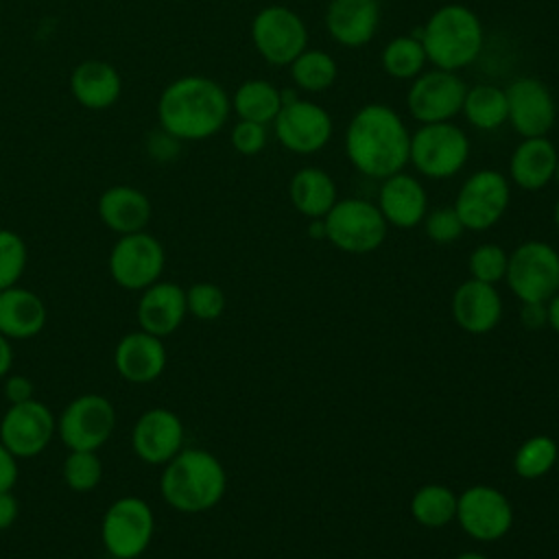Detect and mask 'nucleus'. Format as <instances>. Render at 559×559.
I'll return each instance as SVG.
<instances>
[{"instance_id":"obj_1","label":"nucleus","mask_w":559,"mask_h":559,"mask_svg":"<svg viewBox=\"0 0 559 559\" xmlns=\"http://www.w3.org/2000/svg\"><path fill=\"white\" fill-rule=\"evenodd\" d=\"M411 131L386 103L362 105L345 127V155L369 179H386L408 164Z\"/></svg>"},{"instance_id":"obj_2","label":"nucleus","mask_w":559,"mask_h":559,"mask_svg":"<svg viewBox=\"0 0 559 559\" xmlns=\"http://www.w3.org/2000/svg\"><path fill=\"white\" fill-rule=\"evenodd\" d=\"M231 114L225 87L201 74H188L168 83L157 100L159 127L179 142L216 135Z\"/></svg>"},{"instance_id":"obj_3","label":"nucleus","mask_w":559,"mask_h":559,"mask_svg":"<svg viewBox=\"0 0 559 559\" xmlns=\"http://www.w3.org/2000/svg\"><path fill=\"white\" fill-rule=\"evenodd\" d=\"M159 491L168 507L179 513H203L214 509L227 491L223 463L203 448H183L162 472Z\"/></svg>"},{"instance_id":"obj_4","label":"nucleus","mask_w":559,"mask_h":559,"mask_svg":"<svg viewBox=\"0 0 559 559\" xmlns=\"http://www.w3.org/2000/svg\"><path fill=\"white\" fill-rule=\"evenodd\" d=\"M415 35L421 39L428 63L450 72L472 66L485 46L480 17L461 2H448L435 9Z\"/></svg>"},{"instance_id":"obj_5","label":"nucleus","mask_w":559,"mask_h":559,"mask_svg":"<svg viewBox=\"0 0 559 559\" xmlns=\"http://www.w3.org/2000/svg\"><path fill=\"white\" fill-rule=\"evenodd\" d=\"M469 153L472 144L467 133L452 120L419 124L411 133L408 164L426 179L441 181L459 175Z\"/></svg>"},{"instance_id":"obj_6","label":"nucleus","mask_w":559,"mask_h":559,"mask_svg":"<svg viewBox=\"0 0 559 559\" xmlns=\"http://www.w3.org/2000/svg\"><path fill=\"white\" fill-rule=\"evenodd\" d=\"M325 240L354 255L376 251L386 238V221L376 203L358 197L338 199L323 216Z\"/></svg>"},{"instance_id":"obj_7","label":"nucleus","mask_w":559,"mask_h":559,"mask_svg":"<svg viewBox=\"0 0 559 559\" xmlns=\"http://www.w3.org/2000/svg\"><path fill=\"white\" fill-rule=\"evenodd\" d=\"M504 280L522 304H546L559 293V251L544 240L518 245L509 253Z\"/></svg>"},{"instance_id":"obj_8","label":"nucleus","mask_w":559,"mask_h":559,"mask_svg":"<svg viewBox=\"0 0 559 559\" xmlns=\"http://www.w3.org/2000/svg\"><path fill=\"white\" fill-rule=\"evenodd\" d=\"M155 533V515L146 500L122 496L114 500L100 522V539L114 559H138L146 552Z\"/></svg>"},{"instance_id":"obj_9","label":"nucleus","mask_w":559,"mask_h":559,"mask_svg":"<svg viewBox=\"0 0 559 559\" xmlns=\"http://www.w3.org/2000/svg\"><path fill=\"white\" fill-rule=\"evenodd\" d=\"M251 44L271 66H290L308 48V26L304 17L284 7H262L251 20Z\"/></svg>"},{"instance_id":"obj_10","label":"nucleus","mask_w":559,"mask_h":559,"mask_svg":"<svg viewBox=\"0 0 559 559\" xmlns=\"http://www.w3.org/2000/svg\"><path fill=\"white\" fill-rule=\"evenodd\" d=\"M511 201V181L496 168L474 170L459 188L454 210L469 231L491 229L507 212Z\"/></svg>"},{"instance_id":"obj_11","label":"nucleus","mask_w":559,"mask_h":559,"mask_svg":"<svg viewBox=\"0 0 559 559\" xmlns=\"http://www.w3.org/2000/svg\"><path fill=\"white\" fill-rule=\"evenodd\" d=\"M116 428V408L100 393H83L66 404L57 419V435L68 450L98 452Z\"/></svg>"},{"instance_id":"obj_12","label":"nucleus","mask_w":559,"mask_h":559,"mask_svg":"<svg viewBox=\"0 0 559 559\" xmlns=\"http://www.w3.org/2000/svg\"><path fill=\"white\" fill-rule=\"evenodd\" d=\"M277 142L297 155H312L325 148L334 135V120L330 111L304 96L284 103L273 120Z\"/></svg>"},{"instance_id":"obj_13","label":"nucleus","mask_w":559,"mask_h":559,"mask_svg":"<svg viewBox=\"0 0 559 559\" xmlns=\"http://www.w3.org/2000/svg\"><path fill=\"white\" fill-rule=\"evenodd\" d=\"M166 253L162 242L148 231L120 236L109 251V275L124 290H144L155 284L164 271Z\"/></svg>"},{"instance_id":"obj_14","label":"nucleus","mask_w":559,"mask_h":559,"mask_svg":"<svg viewBox=\"0 0 559 559\" xmlns=\"http://www.w3.org/2000/svg\"><path fill=\"white\" fill-rule=\"evenodd\" d=\"M467 85L459 72L450 70H424L411 81L406 92V109L419 124L448 122L461 114Z\"/></svg>"},{"instance_id":"obj_15","label":"nucleus","mask_w":559,"mask_h":559,"mask_svg":"<svg viewBox=\"0 0 559 559\" xmlns=\"http://www.w3.org/2000/svg\"><path fill=\"white\" fill-rule=\"evenodd\" d=\"M454 520L472 539L498 542L513 526V507L500 489L474 485L459 496Z\"/></svg>"},{"instance_id":"obj_16","label":"nucleus","mask_w":559,"mask_h":559,"mask_svg":"<svg viewBox=\"0 0 559 559\" xmlns=\"http://www.w3.org/2000/svg\"><path fill=\"white\" fill-rule=\"evenodd\" d=\"M57 435V419L52 411L39 402L28 400L9 404L0 419V441L17 456L31 459L41 454Z\"/></svg>"},{"instance_id":"obj_17","label":"nucleus","mask_w":559,"mask_h":559,"mask_svg":"<svg viewBox=\"0 0 559 559\" xmlns=\"http://www.w3.org/2000/svg\"><path fill=\"white\" fill-rule=\"evenodd\" d=\"M507 122L520 138L548 135L557 120V105L550 87L535 76H520L504 90Z\"/></svg>"},{"instance_id":"obj_18","label":"nucleus","mask_w":559,"mask_h":559,"mask_svg":"<svg viewBox=\"0 0 559 559\" xmlns=\"http://www.w3.org/2000/svg\"><path fill=\"white\" fill-rule=\"evenodd\" d=\"M183 421L170 408L144 411L131 428V450L146 465H166L183 450Z\"/></svg>"},{"instance_id":"obj_19","label":"nucleus","mask_w":559,"mask_h":559,"mask_svg":"<svg viewBox=\"0 0 559 559\" xmlns=\"http://www.w3.org/2000/svg\"><path fill=\"white\" fill-rule=\"evenodd\" d=\"M166 360L168 354L162 338L144 330L124 334L114 349V367L131 384L155 382L164 373Z\"/></svg>"},{"instance_id":"obj_20","label":"nucleus","mask_w":559,"mask_h":559,"mask_svg":"<svg viewBox=\"0 0 559 559\" xmlns=\"http://www.w3.org/2000/svg\"><path fill=\"white\" fill-rule=\"evenodd\" d=\"M325 31L343 48L367 46L380 26L378 0H330L325 7Z\"/></svg>"},{"instance_id":"obj_21","label":"nucleus","mask_w":559,"mask_h":559,"mask_svg":"<svg viewBox=\"0 0 559 559\" xmlns=\"http://www.w3.org/2000/svg\"><path fill=\"white\" fill-rule=\"evenodd\" d=\"M376 205L386 225L411 229L417 227L428 214V192L417 177L402 170L382 179Z\"/></svg>"},{"instance_id":"obj_22","label":"nucleus","mask_w":559,"mask_h":559,"mask_svg":"<svg viewBox=\"0 0 559 559\" xmlns=\"http://www.w3.org/2000/svg\"><path fill=\"white\" fill-rule=\"evenodd\" d=\"M454 323L469 334H487L502 319V297L493 284L467 280L452 295Z\"/></svg>"},{"instance_id":"obj_23","label":"nucleus","mask_w":559,"mask_h":559,"mask_svg":"<svg viewBox=\"0 0 559 559\" xmlns=\"http://www.w3.org/2000/svg\"><path fill=\"white\" fill-rule=\"evenodd\" d=\"M188 314L186 306V290L175 282L157 280L148 288L142 290L138 301V323L140 330L155 334L159 338L179 330Z\"/></svg>"},{"instance_id":"obj_24","label":"nucleus","mask_w":559,"mask_h":559,"mask_svg":"<svg viewBox=\"0 0 559 559\" xmlns=\"http://www.w3.org/2000/svg\"><path fill=\"white\" fill-rule=\"evenodd\" d=\"M557 157V146L548 135L522 138L509 157V181L528 192L542 190L552 181Z\"/></svg>"},{"instance_id":"obj_25","label":"nucleus","mask_w":559,"mask_h":559,"mask_svg":"<svg viewBox=\"0 0 559 559\" xmlns=\"http://www.w3.org/2000/svg\"><path fill=\"white\" fill-rule=\"evenodd\" d=\"M70 92L74 100L92 111L109 109L122 94L120 72L98 59L81 61L70 74Z\"/></svg>"},{"instance_id":"obj_26","label":"nucleus","mask_w":559,"mask_h":559,"mask_svg":"<svg viewBox=\"0 0 559 559\" xmlns=\"http://www.w3.org/2000/svg\"><path fill=\"white\" fill-rule=\"evenodd\" d=\"M98 218L105 227L118 236L142 231L151 221V201L148 197L133 186H111L107 188L96 203Z\"/></svg>"},{"instance_id":"obj_27","label":"nucleus","mask_w":559,"mask_h":559,"mask_svg":"<svg viewBox=\"0 0 559 559\" xmlns=\"http://www.w3.org/2000/svg\"><path fill=\"white\" fill-rule=\"evenodd\" d=\"M48 312L39 295L28 288L11 286L0 290V334L9 341L37 336L46 325Z\"/></svg>"},{"instance_id":"obj_28","label":"nucleus","mask_w":559,"mask_h":559,"mask_svg":"<svg viewBox=\"0 0 559 559\" xmlns=\"http://www.w3.org/2000/svg\"><path fill=\"white\" fill-rule=\"evenodd\" d=\"M288 199L306 218H323L338 201L336 181L319 166H304L288 181Z\"/></svg>"},{"instance_id":"obj_29","label":"nucleus","mask_w":559,"mask_h":559,"mask_svg":"<svg viewBox=\"0 0 559 559\" xmlns=\"http://www.w3.org/2000/svg\"><path fill=\"white\" fill-rule=\"evenodd\" d=\"M229 100L238 120L273 124L282 109V90L266 79H247Z\"/></svg>"},{"instance_id":"obj_30","label":"nucleus","mask_w":559,"mask_h":559,"mask_svg":"<svg viewBox=\"0 0 559 559\" xmlns=\"http://www.w3.org/2000/svg\"><path fill=\"white\" fill-rule=\"evenodd\" d=\"M461 114L478 131H496L507 122V94L491 83L467 87Z\"/></svg>"},{"instance_id":"obj_31","label":"nucleus","mask_w":559,"mask_h":559,"mask_svg":"<svg viewBox=\"0 0 559 559\" xmlns=\"http://www.w3.org/2000/svg\"><path fill=\"white\" fill-rule=\"evenodd\" d=\"M288 72L299 92L321 94L336 83L338 63L330 52L321 48H306L290 61Z\"/></svg>"},{"instance_id":"obj_32","label":"nucleus","mask_w":559,"mask_h":559,"mask_svg":"<svg viewBox=\"0 0 559 559\" xmlns=\"http://www.w3.org/2000/svg\"><path fill=\"white\" fill-rule=\"evenodd\" d=\"M456 502L459 496L450 487L441 483H428L413 493L411 515L426 528H441L456 518Z\"/></svg>"},{"instance_id":"obj_33","label":"nucleus","mask_w":559,"mask_h":559,"mask_svg":"<svg viewBox=\"0 0 559 559\" xmlns=\"http://www.w3.org/2000/svg\"><path fill=\"white\" fill-rule=\"evenodd\" d=\"M426 50L415 33L389 39L380 52L382 70L397 81H413L426 70Z\"/></svg>"},{"instance_id":"obj_34","label":"nucleus","mask_w":559,"mask_h":559,"mask_svg":"<svg viewBox=\"0 0 559 559\" xmlns=\"http://www.w3.org/2000/svg\"><path fill=\"white\" fill-rule=\"evenodd\" d=\"M559 456L557 441L548 435H533L520 443L513 454V469L524 480H535L546 476Z\"/></svg>"},{"instance_id":"obj_35","label":"nucleus","mask_w":559,"mask_h":559,"mask_svg":"<svg viewBox=\"0 0 559 559\" xmlns=\"http://www.w3.org/2000/svg\"><path fill=\"white\" fill-rule=\"evenodd\" d=\"M61 476L72 491H92L103 480V461L94 450H70L63 459Z\"/></svg>"},{"instance_id":"obj_36","label":"nucleus","mask_w":559,"mask_h":559,"mask_svg":"<svg viewBox=\"0 0 559 559\" xmlns=\"http://www.w3.org/2000/svg\"><path fill=\"white\" fill-rule=\"evenodd\" d=\"M28 251L24 238L13 229H0V290L11 288L24 275Z\"/></svg>"},{"instance_id":"obj_37","label":"nucleus","mask_w":559,"mask_h":559,"mask_svg":"<svg viewBox=\"0 0 559 559\" xmlns=\"http://www.w3.org/2000/svg\"><path fill=\"white\" fill-rule=\"evenodd\" d=\"M507 262H509V253L500 245L483 242L469 253L467 269L472 280L496 286V282L504 280L507 275Z\"/></svg>"},{"instance_id":"obj_38","label":"nucleus","mask_w":559,"mask_h":559,"mask_svg":"<svg viewBox=\"0 0 559 559\" xmlns=\"http://www.w3.org/2000/svg\"><path fill=\"white\" fill-rule=\"evenodd\" d=\"M225 293L214 282H197L186 290V306L199 321H214L225 312Z\"/></svg>"},{"instance_id":"obj_39","label":"nucleus","mask_w":559,"mask_h":559,"mask_svg":"<svg viewBox=\"0 0 559 559\" xmlns=\"http://www.w3.org/2000/svg\"><path fill=\"white\" fill-rule=\"evenodd\" d=\"M421 223H424L426 236L437 245H450V242L459 240L461 234L465 231V227L452 205H441V207L430 210Z\"/></svg>"},{"instance_id":"obj_40","label":"nucleus","mask_w":559,"mask_h":559,"mask_svg":"<svg viewBox=\"0 0 559 559\" xmlns=\"http://www.w3.org/2000/svg\"><path fill=\"white\" fill-rule=\"evenodd\" d=\"M266 140H269L266 124L251 122V120H238L229 133V142L234 151L247 157L258 155L266 146Z\"/></svg>"},{"instance_id":"obj_41","label":"nucleus","mask_w":559,"mask_h":559,"mask_svg":"<svg viewBox=\"0 0 559 559\" xmlns=\"http://www.w3.org/2000/svg\"><path fill=\"white\" fill-rule=\"evenodd\" d=\"M4 397L9 404H22L35 397V384L22 373H9L4 378Z\"/></svg>"},{"instance_id":"obj_42","label":"nucleus","mask_w":559,"mask_h":559,"mask_svg":"<svg viewBox=\"0 0 559 559\" xmlns=\"http://www.w3.org/2000/svg\"><path fill=\"white\" fill-rule=\"evenodd\" d=\"M17 474V456L0 441V491H13Z\"/></svg>"},{"instance_id":"obj_43","label":"nucleus","mask_w":559,"mask_h":559,"mask_svg":"<svg viewBox=\"0 0 559 559\" xmlns=\"http://www.w3.org/2000/svg\"><path fill=\"white\" fill-rule=\"evenodd\" d=\"M520 321L526 330H542L548 325V308L546 304H539V301H528V304H522V310H520Z\"/></svg>"},{"instance_id":"obj_44","label":"nucleus","mask_w":559,"mask_h":559,"mask_svg":"<svg viewBox=\"0 0 559 559\" xmlns=\"http://www.w3.org/2000/svg\"><path fill=\"white\" fill-rule=\"evenodd\" d=\"M17 513H20V504L13 491H0V531L11 528L17 520Z\"/></svg>"},{"instance_id":"obj_45","label":"nucleus","mask_w":559,"mask_h":559,"mask_svg":"<svg viewBox=\"0 0 559 559\" xmlns=\"http://www.w3.org/2000/svg\"><path fill=\"white\" fill-rule=\"evenodd\" d=\"M11 367H13V347H11V341L4 334H0V380H4L11 373Z\"/></svg>"},{"instance_id":"obj_46","label":"nucleus","mask_w":559,"mask_h":559,"mask_svg":"<svg viewBox=\"0 0 559 559\" xmlns=\"http://www.w3.org/2000/svg\"><path fill=\"white\" fill-rule=\"evenodd\" d=\"M546 308H548V325L559 334V293H555L546 301Z\"/></svg>"},{"instance_id":"obj_47","label":"nucleus","mask_w":559,"mask_h":559,"mask_svg":"<svg viewBox=\"0 0 559 559\" xmlns=\"http://www.w3.org/2000/svg\"><path fill=\"white\" fill-rule=\"evenodd\" d=\"M308 236L314 238V240H323L325 238V223H323V218H310Z\"/></svg>"},{"instance_id":"obj_48","label":"nucleus","mask_w":559,"mask_h":559,"mask_svg":"<svg viewBox=\"0 0 559 559\" xmlns=\"http://www.w3.org/2000/svg\"><path fill=\"white\" fill-rule=\"evenodd\" d=\"M454 559H489L487 555H480V552H461L456 555Z\"/></svg>"},{"instance_id":"obj_49","label":"nucleus","mask_w":559,"mask_h":559,"mask_svg":"<svg viewBox=\"0 0 559 559\" xmlns=\"http://www.w3.org/2000/svg\"><path fill=\"white\" fill-rule=\"evenodd\" d=\"M552 218H555V225H557V229H559V199H557V203H555V210H552Z\"/></svg>"},{"instance_id":"obj_50","label":"nucleus","mask_w":559,"mask_h":559,"mask_svg":"<svg viewBox=\"0 0 559 559\" xmlns=\"http://www.w3.org/2000/svg\"><path fill=\"white\" fill-rule=\"evenodd\" d=\"M552 179L559 183V157H557V166H555V175H552Z\"/></svg>"}]
</instances>
